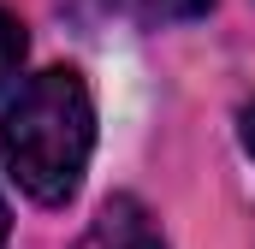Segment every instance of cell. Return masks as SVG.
<instances>
[{"instance_id":"obj_1","label":"cell","mask_w":255,"mask_h":249,"mask_svg":"<svg viewBox=\"0 0 255 249\" xmlns=\"http://www.w3.org/2000/svg\"><path fill=\"white\" fill-rule=\"evenodd\" d=\"M0 154L30 202L42 208L71 202L95 154V101L83 71L71 65L36 71L0 113Z\"/></svg>"},{"instance_id":"obj_2","label":"cell","mask_w":255,"mask_h":249,"mask_svg":"<svg viewBox=\"0 0 255 249\" xmlns=\"http://www.w3.org/2000/svg\"><path fill=\"white\" fill-rule=\"evenodd\" d=\"M77 249H166V238L154 232V220H148V208L136 196H113L89 220V232L77 238Z\"/></svg>"},{"instance_id":"obj_3","label":"cell","mask_w":255,"mask_h":249,"mask_svg":"<svg viewBox=\"0 0 255 249\" xmlns=\"http://www.w3.org/2000/svg\"><path fill=\"white\" fill-rule=\"evenodd\" d=\"M125 18H136V24H190V18H202L214 0H113Z\"/></svg>"},{"instance_id":"obj_4","label":"cell","mask_w":255,"mask_h":249,"mask_svg":"<svg viewBox=\"0 0 255 249\" xmlns=\"http://www.w3.org/2000/svg\"><path fill=\"white\" fill-rule=\"evenodd\" d=\"M18 65H24V24L0 6V89L18 77Z\"/></svg>"},{"instance_id":"obj_5","label":"cell","mask_w":255,"mask_h":249,"mask_svg":"<svg viewBox=\"0 0 255 249\" xmlns=\"http://www.w3.org/2000/svg\"><path fill=\"white\" fill-rule=\"evenodd\" d=\"M244 148H250V154H255V101H250V107H244Z\"/></svg>"},{"instance_id":"obj_6","label":"cell","mask_w":255,"mask_h":249,"mask_svg":"<svg viewBox=\"0 0 255 249\" xmlns=\"http://www.w3.org/2000/svg\"><path fill=\"white\" fill-rule=\"evenodd\" d=\"M6 232H12V214H6V202H0V244H6Z\"/></svg>"}]
</instances>
